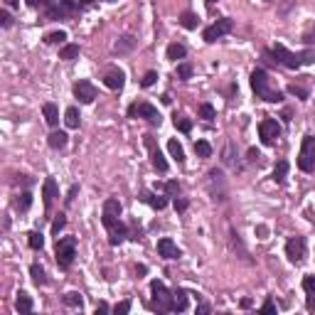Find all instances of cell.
Instances as JSON below:
<instances>
[{
    "instance_id": "cell-9",
    "label": "cell",
    "mask_w": 315,
    "mask_h": 315,
    "mask_svg": "<svg viewBox=\"0 0 315 315\" xmlns=\"http://www.w3.org/2000/svg\"><path fill=\"white\" fill-rule=\"evenodd\" d=\"M259 138L263 146H274L278 138H281V126H278L276 118H263L259 123Z\"/></svg>"
},
{
    "instance_id": "cell-52",
    "label": "cell",
    "mask_w": 315,
    "mask_h": 315,
    "mask_svg": "<svg viewBox=\"0 0 315 315\" xmlns=\"http://www.w3.org/2000/svg\"><path fill=\"white\" fill-rule=\"evenodd\" d=\"M303 39H305L308 44H310V42H315V27L310 30V32H305V35H303Z\"/></svg>"
},
{
    "instance_id": "cell-24",
    "label": "cell",
    "mask_w": 315,
    "mask_h": 315,
    "mask_svg": "<svg viewBox=\"0 0 315 315\" xmlns=\"http://www.w3.org/2000/svg\"><path fill=\"white\" fill-rule=\"evenodd\" d=\"M47 143H50V148L62 150L64 146H67V133H62V130H55V133H50Z\"/></svg>"
},
{
    "instance_id": "cell-38",
    "label": "cell",
    "mask_w": 315,
    "mask_h": 315,
    "mask_svg": "<svg viewBox=\"0 0 315 315\" xmlns=\"http://www.w3.org/2000/svg\"><path fill=\"white\" fill-rule=\"evenodd\" d=\"M200 118L212 121V118H214V106H212V104H202V106H200Z\"/></svg>"
},
{
    "instance_id": "cell-13",
    "label": "cell",
    "mask_w": 315,
    "mask_h": 315,
    "mask_svg": "<svg viewBox=\"0 0 315 315\" xmlns=\"http://www.w3.org/2000/svg\"><path fill=\"white\" fill-rule=\"evenodd\" d=\"M74 96L81 104H92L94 99H96V86H94L92 81H86V79H79L74 84Z\"/></svg>"
},
{
    "instance_id": "cell-35",
    "label": "cell",
    "mask_w": 315,
    "mask_h": 315,
    "mask_svg": "<svg viewBox=\"0 0 315 315\" xmlns=\"http://www.w3.org/2000/svg\"><path fill=\"white\" fill-rule=\"evenodd\" d=\"M195 153H197L200 158H209V155H212V146H209L207 141H197V143H195Z\"/></svg>"
},
{
    "instance_id": "cell-27",
    "label": "cell",
    "mask_w": 315,
    "mask_h": 315,
    "mask_svg": "<svg viewBox=\"0 0 315 315\" xmlns=\"http://www.w3.org/2000/svg\"><path fill=\"white\" fill-rule=\"evenodd\" d=\"M79 111H76L74 106H69L67 111H64V123H67V128H79Z\"/></svg>"
},
{
    "instance_id": "cell-19",
    "label": "cell",
    "mask_w": 315,
    "mask_h": 315,
    "mask_svg": "<svg viewBox=\"0 0 315 315\" xmlns=\"http://www.w3.org/2000/svg\"><path fill=\"white\" fill-rule=\"evenodd\" d=\"M133 47H136V37H130V35H123V37H118V42L113 44V52L123 55V52H130Z\"/></svg>"
},
{
    "instance_id": "cell-7",
    "label": "cell",
    "mask_w": 315,
    "mask_h": 315,
    "mask_svg": "<svg viewBox=\"0 0 315 315\" xmlns=\"http://www.w3.org/2000/svg\"><path fill=\"white\" fill-rule=\"evenodd\" d=\"M101 222H104V227L109 229V244H111V246H118L121 241L128 237V227L121 222L118 217H113V214H104Z\"/></svg>"
},
{
    "instance_id": "cell-45",
    "label": "cell",
    "mask_w": 315,
    "mask_h": 315,
    "mask_svg": "<svg viewBox=\"0 0 315 315\" xmlns=\"http://www.w3.org/2000/svg\"><path fill=\"white\" fill-rule=\"evenodd\" d=\"M128 310H130L128 300H123V303H116V305H113V313H116V315H126Z\"/></svg>"
},
{
    "instance_id": "cell-6",
    "label": "cell",
    "mask_w": 315,
    "mask_h": 315,
    "mask_svg": "<svg viewBox=\"0 0 315 315\" xmlns=\"http://www.w3.org/2000/svg\"><path fill=\"white\" fill-rule=\"evenodd\" d=\"M55 256H57V263H59L62 268H69V266L74 263V256H76V241H74V237H64V239L57 241Z\"/></svg>"
},
{
    "instance_id": "cell-25",
    "label": "cell",
    "mask_w": 315,
    "mask_h": 315,
    "mask_svg": "<svg viewBox=\"0 0 315 315\" xmlns=\"http://www.w3.org/2000/svg\"><path fill=\"white\" fill-rule=\"evenodd\" d=\"M177 22H180V25H183L185 30H195V27L200 25V18H197L195 13H190V10H185V13H183V15L177 18Z\"/></svg>"
},
{
    "instance_id": "cell-59",
    "label": "cell",
    "mask_w": 315,
    "mask_h": 315,
    "mask_svg": "<svg viewBox=\"0 0 315 315\" xmlns=\"http://www.w3.org/2000/svg\"><path fill=\"white\" fill-rule=\"evenodd\" d=\"M109 3H113V0H109Z\"/></svg>"
},
{
    "instance_id": "cell-26",
    "label": "cell",
    "mask_w": 315,
    "mask_h": 315,
    "mask_svg": "<svg viewBox=\"0 0 315 315\" xmlns=\"http://www.w3.org/2000/svg\"><path fill=\"white\" fill-rule=\"evenodd\" d=\"M167 150H170V155H172V158H175L180 165L185 163V150H183V146H180L175 138H172V141H167Z\"/></svg>"
},
{
    "instance_id": "cell-31",
    "label": "cell",
    "mask_w": 315,
    "mask_h": 315,
    "mask_svg": "<svg viewBox=\"0 0 315 315\" xmlns=\"http://www.w3.org/2000/svg\"><path fill=\"white\" fill-rule=\"evenodd\" d=\"M104 214H113V217H121V202L116 197H109L104 202Z\"/></svg>"
},
{
    "instance_id": "cell-20",
    "label": "cell",
    "mask_w": 315,
    "mask_h": 315,
    "mask_svg": "<svg viewBox=\"0 0 315 315\" xmlns=\"http://www.w3.org/2000/svg\"><path fill=\"white\" fill-rule=\"evenodd\" d=\"M141 197H143V202H148L153 209H165V204H167L165 197H160V195H155V192H143Z\"/></svg>"
},
{
    "instance_id": "cell-49",
    "label": "cell",
    "mask_w": 315,
    "mask_h": 315,
    "mask_svg": "<svg viewBox=\"0 0 315 315\" xmlns=\"http://www.w3.org/2000/svg\"><path fill=\"white\" fill-rule=\"evenodd\" d=\"M109 310H111V308H109V303H104V300L96 305V315H99V313H109Z\"/></svg>"
},
{
    "instance_id": "cell-54",
    "label": "cell",
    "mask_w": 315,
    "mask_h": 315,
    "mask_svg": "<svg viewBox=\"0 0 315 315\" xmlns=\"http://www.w3.org/2000/svg\"><path fill=\"white\" fill-rule=\"evenodd\" d=\"M76 190H79V187H72V190H69V195H67V202H72V200H74V195H76Z\"/></svg>"
},
{
    "instance_id": "cell-21",
    "label": "cell",
    "mask_w": 315,
    "mask_h": 315,
    "mask_svg": "<svg viewBox=\"0 0 315 315\" xmlns=\"http://www.w3.org/2000/svg\"><path fill=\"white\" fill-rule=\"evenodd\" d=\"M15 308H18L20 313H32V308H35V305H32V298L20 291L18 298H15Z\"/></svg>"
},
{
    "instance_id": "cell-34",
    "label": "cell",
    "mask_w": 315,
    "mask_h": 315,
    "mask_svg": "<svg viewBox=\"0 0 315 315\" xmlns=\"http://www.w3.org/2000/svg\"><path fill=\"white\" fill-rule=\"evenodd\" d=\"M27 244H30V249H42L44 246V237L39 232H30L27 234Z\"/></svg>"
},
{
    "instance_id": "cell-48",
    "label": "cell",
    "mask_w": 315,
    "mask_h": 315,
    "mask_svg": "<svg viewBox=\"0 0 315 315\" xmlns=\"http://www.w3.org/2000/svg\"><path fill=\"white\" fill-rule=\"evenodd\" d=\"M175 209H177V212H185V209H187V200H177V197H175Z\"/></svg>"
},
{
    "instance_id": "cell-30",
    "label": "cell",
    "mask_w": 315,
    "mask_h": 315,
    "mask_svg": "<svg viewBox=\"0 0 315 315\" xmlns=\"http://www.w3.org/2000/svg\"><path fill=\"white\" fill-rule=\"evenodd\" d=\"M79 57V44H64L62 50H59V59H67V62H72Z\"/></svg>"
},
{
    "instance_id": "cell-11",
    "label": "cell",
    "mask_w": 315,
    "mask_h": 315,
    "mask_svg": "<svg viewBox=\"0 0 315 315\" xmlns=\"http://www.w3.org/2000/svg\"><path fill=\"white\" fill-rule=\"evenodd\" d=\"M286 256H288L291 263H303L305 256H308L305 239H303V237H293V239H288V244H286Z\"/></svg>"
},
{
    "instance_id": "cell-2",
    "label": "cell",
    "mask_w": 315,
    "mask_h": 315,
    "mask_svg": "<svg viewBox=\"0 0 315 315\" xmlns=\"http://www.w3.org/2000/svg\"><path fill=\"white\" fill-rule=\"evenodd\" d=\"M251 89L256 94V99H261V101H268V104L283 101V94L271 84V76L266 74L263 69H254L251 72Z\"/></svg>"
},
{
    "instance_id": "cell-44",
    "label": "cell",
    "mask_w": 315,
    "mask_h": 315,
    "mask_svg": "<svg viewBox=\"0 0 315 315\" xmlns=\"http://www.w3.org/2000/svg\"><path fill=\"white\" fill-rule=\"evenodd\" d=\"M155 81H158V74H155V72H148V74L141 79V86H146V89H148V86H153Z\"/></svg>"
},
{
    "instance_id": "cell-23",
    "label": "cell",
    "mask_w": 315,
    "mask_h": 315,
    "mask_svg": "<svg viewBox=\"0 0 315 315\" xmlns=\"http://www.w3.org/2000/svg\"><path fill=\"white\" fill-rule=\"evenodd\" d=\"M42 113H44V121H47L52 128L59 123V111H57L55 104H44V106H42Z\"/></svg>"
},
{
    "instance_id": "cell-37",
    "label": "cell",
    "mask_w": 315,
    "mask_h": 315,
    "mask_svg": "<svg viewBox=\"0 0 315 315\" xmlns=\"http://www.w3.org/2000/svg\"><path fill=\"white\" fill-rule=\"evenodd\" d=\"M177 79H183V81H187V79H192V64H177Z\"/></svg>"
},
{
    "instance_id": "cell-51",
    "label": "cell",
    "mask_w": 315,
    "mask_h": 315,
    "mask_svg": "<svg viewBox=\"0 0 315 315\" xmlns=\"http://www.w3.org/2000/svg\"><path fill=\"white\" fill-rule=\"evenodd\" d=\"M259 158H261V155H259V150H256V148H249V160H251V163H256Z\"/></svg>"
},
{
    "instance_id": "cell-14",
    "label": "cell",
    "mask_w": 315,
    "mask_h": 315,
    "mask_svg": "<svg viewBox=\"0 0 315 315\" xmlns=\"http://www.w3.org/2000/svg\"><path fill=\"white\" fill-rule=\"evenodd\" d=\"M207 183H209V192H212V197L217 200V187H219V200L227 197V187H224V175L222 170H209V175H207Z\"/></svg>"
},
{
    "instance_id": "cell-4",
    "label": "cell",
    "mask_w": 315,
    "mask_h": 315,
    "mask_svg": "<svg viewBox=\"0 0 315 315\" xmlns=\"http://www.w3.org/2000/svg\"><path fill=\"white\" fill-rule=\"evenodd\" d=\"M150 293H153V300H150L153 310H158V313H170L172 310V293L165 288L163 281H150Z\"/></svg>"
},
{
    "instance_id": "cell-12",
    "label": "cell",
    "mask_w": 315,
    "mask_h": 315,
    "mask_svg": "<svg viewBox=\"0 0 315 315\" xmlns=\"http://www.w3.org/2000/svg\"><path fill=\"white\" fill-rule=\"evenodd\" d=\"M143 143H146V148H148V153H150L153 167H155L158 172H167V163H165V158H163V153H160V148H158V143H155V138H153V136H146Z\"/></svg>"
},
{
    "instance_id": "cell-39",
    "label": "cell",
    "mask_w": 315,
    "mask_h": 315,
    "mask_svg": "<svg viewBox=\"0 0 315 315\" xmlns=\"http://www.w3.org/2000/svg\"><path fill=\"white\" fill-rule=\"evenodd\" d=\"M64 227H67V217H64V214H57V219L52 222V234H59Z\"/></svg>"
},
{
    "instance_id": "cell-5",
    "label": "cell",
    "mask_w": 315,
    "mask_h": 315,
    "mask_svg": "<svg viewBox=\"0 0 315 315\" xmlns=\"http://www.w3.org/2000/svg\"><path fill=\"white\" fill-rule=\"evenodd\" d=\"M128 116L130 118H146L150 126H160L163 123V116L158 113V109L148 104V101H136L128 106Z\"/></svg>"
},
{
    "instance_id": "cell-3",
    "label": "cell",
    "mask_w": 315,
    "mask_h": 315,
    "mask_svg": "<svg viewBox=\"0 0 315 315\" xmlns=\"http://www.w3.org/2000/svg\"><path fill=\"white\" fill-rule=\"evenodd\" d=\"M271 55L276 57V62H281V64L288 67V69H298V67H303V64H313L315 62V52H310V50H305V52H291V50H286L281 42L274 44Z\"/></svg>"
},
{
    "instance_id": "cell-58",
    "label": "cell",
    "mask_w": 315,
    "mask_h": 315,
    "mask_svg": "<svg viewBox=\"0 0 315 315\" xmlns=\"http://www.w3.org/2000/svg\"><path fill=\"white\" fill-rule=\"evenodd\" d=\"M207 3H217V0H207Z\"/></svg>"
},
{
    "instance_id": "cell-29",
    "label": "cell",
    "mask_w": 315,
    "mask_h": 315,
    "mask_svg": "<svg viewBox=\"0 0 315 315\" xmlns=\"http://www.w3.org/2000/svg\"><path fill=\"white\" fill-rule=\"evenodd\" d=\"M187 55V50H185V44H180V42H172L170 47H167V59H183V57Z\"/></svg>"
},
{
    "instance_id": "cell-53",
    "label": "cell",
    "mask_w": 315,
    "mask_h": 315,
    "mask_svg": "<svg viewBox=\"0 0 315 315\" xmlns=\"http://www.w3.org/2000/svg\"><path fill=\"white\" fill-rule=\"evenodd\" d=\"M18 183H25V185H30V183H32V177H27V175H18Z\"/></svg>"
},
{
    "instance_id": "cell-47",
    "label": "cell",
    "mask_w": 315,
    "mask_h": 315,
    "mask_svg": "<svg viewBox=\"0 0 315 315\" xmlns=\"http://www.w3.org/2000/svg\"><path fill=\"white\" fill-rule=\"evenodd\" d=\"M261 313H276V303H274V300L268 298V300H266V303L261 305Z\"/></svg>"
},
{
    "instance_id": "cell-46",
    "label": "cell",
    "mask_w": 315,
    "mask_h": 315,
    "mask_svg": "<svg viewBox=\"0 0 315 315\" xmlns=\"http://www.w3.org/2000/svg\"><path fill=\"white\" fill-rule=\"evenodd\" d=\"M0 25L3 27H13V15L8 10H0Z\"/></svg>"
},
{
    "instance_id": "cell-36",
    "label": "cell",
    "mask_w": 315,
    "mask_h": 315,
    "mask_svg": "<svg viewBox=\"0 0 315 315\" xmlns=\"http://www.w3.org/2000/svg\"><path fill=\"white\" fill-rule=\"evenodd\" d=\"M64 39H67V32L59 30V32H50V35L44 37V42H47V44H62Z\"/></svg>"
},
{
    "instance_id": "cell-43",
    "label": "cell",
    "mask_w": 315,
    "mask_h": 315,
    "mask_svg": "<svg viewBox=\"0 0 315 315\" xmlns=\"http://www.w3.org/2000/svg\"><path fill=\"white\" fill-rule=\"evenodd\" d=\"M163 190H165L170 197H175V195L180 192V185H177V180H170V183H165V185H163Z\"/></svg>"
},
{
    "instance_id": "cell-32",
    "label": "cell",
    "mask_w": 315,
    "mask_h": 315,
    "mask_svg": "<svg viewBox=\"0 0 315 315\" xmlns=\"http://www.w3.org/2000/svg\"><path fill=\"white\" fill-rule=\"evenodd\" d=\"M30 276H32V281H35L37 286H44V283H47V274H44V268L37 266V263L30 266Z\"/></svg>"
},
{
    "instance_id": "cell-41",
    "label": "cell",
    "mask_w": 315,
    "mask_h": 315,
    "mask_svg": "<svg viewBox=\"0 0 315 315\" xmlns=\"http://www.w3.org/2000/svg\"><path fill=\"white\" fill-rule=\"evenodd\" d=\"M288 92L293 94V96H298V99H308V89H305V86H298V84H291V86H288Z\"/></svg>"
},
{
    "instance_id": "cell-15",
    "label": "cell",
    "mask_w": 315,
    "mask_h": 315,
    "mask_svg": "<svg viewBox=\"0 0 315 315\" xmlns=\"http://www.w3.org/2000/svg\"><path fill=\"white\" fill-rule=\"evenodd\" d=\"M104 84L113 89V92H121L123 89V84H126V74L121 72V69H109L106 74H104Z\"/></svg>"
},
{
    "instance_id": "cell-56",
    "label": "cell",
    "mask_w": 315,
    "mask_h": 315,
    "mask_svg": "<svg viewBox=\"0 0 315 315\" xmlns=\"http://www.w3.org/2000/svg\"><path fill=\"white\" fill-rule=\"evenodd\" d=\"M5 3H8L10 8H18V5H20V0H5Z\"/></svg>"
},
{
    "instance_id": "cell-18",
    "label": "cell",
    "mask_w": 315,
    "mask_h": 315,
    "mask_svg": "<svg viewBox=\"0 0 315 315\" xmlns=\"http://www.w3.org/2000/svg\"><path fill=\"white\" fill-rule=\"evenodd\" d=\"M183 310H187V291L177 288L172 293V313H183Z\"/></svg>"
},
{
    "instance_id": "cell-57",
    "label": "cell",
    "mask_w": 315,
    "mask_h": 315,
    "mask_svg": "<svg viewBox=\"0 0 315 315\" xmlns=\"http://www.w3.org/2000/svg\"><path fill=\"white\" fill-rule=\"evenodd\" d=\"M94 0H79V5H92Z\"/></svg>"
},
{
    "instance_id": "cell-55",
    "label": "cell",
    "mask_w": 315,
    "mask_h": 315,
    "mask_svg": "<svg viewBox=\"0 0 315 315\" xmlns=\"http://www.w3.org/2000/svg\"><path fill=\"white\" fill-rule=\"evenodd\" d=\"M308 310H315V298L313 296L308 298Z\"/></svg>"
},
{
    "instance_id": "cell-28",
    "label": "cell",
    "mask_w": 315,
    "mask_h": 315,
    "mask_svg": "<svg viewBox=\"0 0 315 315\" xmlns=\"http://www.w3.org/2000/svg\"><path fill=\"white\" fill-rule=\"evenodd\" d=\"M30 204H32V195L30 192H20L18 197H15V209L18 212H27Z\"/></svg>"
},
{
    "instance_id": "cell-17",
    "label": "cell",
    "mask_w": 315,
    "mask_h": 315,
    "mask_svg": "<svg viewBox=\"0 0 315 315\" xmlns=\"http://www.w3.org/2000/svg\"><path fill=\"white\" fill-rule=\"evenodd\" d=\"M55 197H57V183L52 180V177H47V180H44V185H42V200H44V209H47V212L52 209Z\"/></svg>"
},
{
    "instance_id": "cell-22",
    "label": "cell",
    "mask_w": 315,
    "mask_h": 315,
    "mask_svg": "<svg viewBox=\"0 0 315 315\" xmlns=\"http://www.w3.org/2000/svg\"><path fill=\"white\" fill-rule=\"evenodd\" d=\"M288 170H291V165H288L286 160H278L276 167H274V183L283 185V183H286V175H288Z\"/></svg>"
},
{
    "instance_id": "cell-16",
    "label": "cell",
    "mask_w": 315,
    "mask_h": 315,
    "mask_svg": "<svg viewBox=\"0 0 315 315\" xmlns=\"http://www.w3.org/2000/svg\"><path fill=\"white\" fill-rule=\"evenodd\" d=\"M158 254H160L163 259H180V256H183V251L175 246V241L172 239H160L158 241Z\"/></svg>"
},
{
    "instance_id": "cell-10",
    "label": "cell",
    "mask_w": 315,
    "mask_h": 315,
    "mask_svg": "<svg viewBox=\"0 0 315 315\" xmlns=\"http://www.w3.org/2000/svg\"><path fill=\"white\" fill-rule=\"evenodd\" d=\"M232 30H234V20L222 18V20H217L214 25H209V27L204 30L202 37H204V42H209V44H212V42H217V39L224 37V35H227V32H232Z\"/></svg>"
},
{
    "instance_id": "cell-1",
    "label": "cell",
    "mask_w": 315,
    "mask_h": 315,
    "mask_svg": "<svg viewBox=\"0 0 315 315\" xmlns=\"http://www.w3.org/2000/svg\"><path fill=\"white\" fill-rule=\"evenodd\" d=\"M30 8H39L44 20H64L76 15V10L81 5H76V0H27Z\"/></svg>"
},
{
    "instance_id": "cell-8",
    "label": "cell",
    "mask_w": 315,
    "mask_h": 315,
    "mask_svg": "<svg viewBox=\"0 0 315 315\" xmlns=\"http://www.w3.org/2000/svg\"><path fill=\"white\" fill-rule=\"evenodd\" d=\"M298 167L303 172H315V138L305 136L303 146H300V155H298Z\"/></svg>"
},
{
    "instance_id": "cell-33",
    "label": "cell",
    "mask_w": 315,
    "mask_h": 315,
    "mask_svg": "<svg viewBox=\"0 0 315 315\" xmlns=\"http://www.w3.org/2000/svg\"><path fill=\"white\" fill-rule=\"evenodd\" d=\"M62 300H64V305H69V308H81V305H84V298H81V293H76V291L67 293Z\"/></svg>"
},
{
    "instance_id": "cell-40",
    "label": "cell",
    "mask_w": 315,
    "mask_h": 315,
    "mask_svg": "<svg viewBox=\"0 0 315 315\" xmlns=\"http://www.w3.org/2000/svg\"><path fill=\"white\" fill-rule=\"evenodd\" d=\"M303 291L308 296H315V276H305L303 278Z\"/></svg>"
},
{
    "instance_id": "cell-42",
    "label": "cell",
    "mask_w": 315,
    "mask_h": 315,
    "mask_svg": "<svg viewBox=\"0 0 315 315\" xmlns=\"http://www.w3.org/2000/svg\"><path fill=\"white\" fill-rule=\"evenodd\" d=\"M175 128L183 130V133H190V130H192V123H190L187 118H177V116H175Z\"/></svg>"
},
{
    "instance_id": "cell-50",
    "label": "cell",
    "mask_w": 315,
    "mask_h": 315,
    "mask_svg": "<svg viewBox=\"0 0 315 315\" xmlns=\"http://www.w3.org/2000/svg\"><path fill=\"white\" fill-rule=\"evenodd\" d=\"M209 310H212V308H209V303H200V305H197V313H200V315H207Z\"/></svg>"
}]
</instances>
